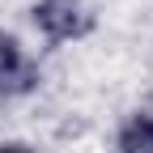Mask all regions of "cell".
<instances>
[{
  "label": "cell",
  "mask_w": 153,
  "mask_h": 153,
  "mask_svg": "<svg viewBox=\"0 0 153 153\" xmlns=\"http://www.w3.org/2000/svg\"><path fill=\"white\" fill-rule=\"evenodd\" d=\"M119 153H153V106L132 111L119 123V136H115Z\"/></svg>",
  "instance_id": "cell-3"
},
{
  "label": "cell",
  "mask_w": 153,
  "mask_h": 153,
  "mask_svg": "<svg viewBox=\"0 0 153 153\" xmlns=\"http://www.w3.org/2000/svg\"><path fill=\"white\" fill-rule=\"evenodd\" d=\"M30 17L47 43H76L94 30V9L85 0H38Z\"/></svg>",
  "instance_id": "cell-1"
},
{
  "label": "cell",
  "mask_w": 153,
  "mask_h": 153,
  "mask_svg": "<svg viewBox=\"0 0 153 153\" xmlns=\"http://www.w3.org/2000/svg\"><path fill=\"white\" fill-rule=\"evenodd\" d=\"M0 153H34L30 145H17V140H9V145H0Z\"/></svg>",
  "instance_id": "cell-4"
},
{
  "label": "cell",
  "mask_w": 153,
  "mask_h": 153,
  "mask_svg": "<svg viewBox=\"0 0 153 153\" xmlns=\"http://www.w3.org/2000/svg\"><path fill=\"white\" fill-rule=\"evenodd\" d=\"M38 64L26 55V47L13 34H0V94L4 98H22L38 89Z\"/></svg>",
  "instance_id": "cell-2"
}]
</instances>
